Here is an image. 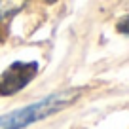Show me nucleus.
I'll list each match as a JSON object with an SVG mask.
<instances>
[{
    "label": "nucleus",
    "instance_id": "nucleus-1",
    "mask_svg": "<svg viewBox=\"0 0 129 129\" xmlns=\"http://www.w3.org/2000/svg\"><path fill=\"white\" fill-rule=\"evenodd\" d=\"M82 95V89H64L59 93H51V95L44 97L42 101H36L32 105H27L23 108H17L10 114L0 116V129H23L28 127L34 121H40L48 116L61 112L63 108L70 106L76 103Z\"/></svg>",
    "mask_w": 129,
    "mask_h": 129
},
{
    "label": "nucleus",
    "instance_id": "nucleus-2",
    "mask_svg": "<svg viewBox=\"0 0 129 129\" xmlns=\"http://www.w3.org/2000/svg\"><path fill=\"white\" fill-rule=\"evenodd\" d=\"M38 72V63H17L10 64L0 74V97H10L13 93L21 91Z\"/></svg>",
    "mask_w": 129,
    "mask_h": 129
},
{
    "label": "nucleus",
    "instance_id": "nucleus-3",
    "mask_svg": "<svg viewBox=\"0 0 129 129\" xmlns=\"http://www.w3.org/2000/svg\"><path fill=\"white\" fill-rule=\"evenodd\" d=\"M28 0H0V21L12 19L27 6Z\"/></svg>",
    "mask_w": 129,
    "mask_h": 129
},
{
    "label": "nucleus",
    "instance_id": "nucleus-4",
    "mask_svg": "<svg viewBox=\"0 0 129 129\" xmlns=\"http://www.w3.org/2000/svg\"><path fill=\"white\" fill-rule=\"evenodd\" d=\"M116 28L121 32V34H127L129 36V15H125V17H121L120 21H118V25H116Z\"/></svg>",
    "mask_w": 129,
    "mask_h": 129
}]
</instances>
